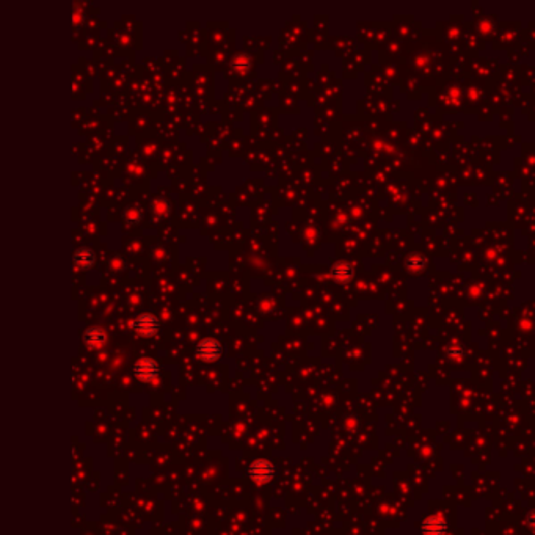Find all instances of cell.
Returning a JSON list of instances; mask_svg holds the SVG:
<instances>
[{
  "label": "cell",
  "instance_id": "6da1fadb",
  "mask_svg": "<svg viewBox=\"0 0 535 535\" xmlns=\"http://www.w3.org/2000/svg\"><path fill=\"white\" fill-rule=\"evenodd\" d=\"M248 474L257 485H265L275 477V466L265 458H257L250 465Z\"/></svg>",
  "mask_w": 535,
  "mask_h": 535
},
{
  "label": "cell",
  "instance_id": "7a4b0ae2",
  "mask_svg": "<svg viewBox=\"0 0 535 535\" xmlns=\"http://www.w3.org/2000/svg\"><path fill=\"white\" fill-rule=\"evenodd\" d=\"M221 353H223V347H221V344L214 338L202 339L195 348V356L199 361H204V363L217 361L221 356Z\"/></svg>",
  "mask_w": 535,
  "mask_h": 535
},
{
  "label": "cell",
  "instance_id": "3957f363",
  "mask_svg": "<svg viewBox=\"0 0 535 535\" xmlns=\"http://www.w3.org/2000/svg\"><path fill=\"white\" fill-rule=\"evenodd\" d=\"M132 371H134V375L137 380H140L143 383H151L159 377L160 367H159L157 361L144 356V358H140L138 361H135Z\"/></svg>",
  "mask_w": 535,
  "mask_h": 535
},
{
  "label": "cell",
  "instance_id": "277c9868",
  "mask_svg": "<svg viewBox=\"0 0 535 535\" xmlns=\"http://www.w3.org/2000/svg\"><path fill=\"white\" fill-rule=\"evenodd\" d=\"M131 328L134 331H137L140 336L147 338V336H154L157 333L159 328H160V322L154 314H151V312H144V314L138 316L137 319H134L131 322Z\"/></svg>",
  "mask_w": 535,
  "mask_h": 535
},
{
  "label": "cell",
  "instance_id": "5b68a950",
  "mask_svg": "<svg viewBox=\"0 0 535 535\" xmlns=\"http://www.w3.org/2000/svg\"><path fill=\"white\" fill-rule=\"evenodd\" d=\"M83 342H85L86 347L96 350V348H101V347L105 345V342H107V335H105V331H104L102 328H99V326H91V328L85 330V333H83Z\"/></svg>",
  "mask_w": 535,
  "mask_h": 535
},
{
  "label": "cell",
  "instance_id": "8992f818",
  "mask_svg": "<svg viewBox=\"0 0 535 535\" xmlns=\"http://www.w3.org/2000/svg\"><path fill=\"white\" fill-rule=\"evenodd\" d=\"M74 265H76L77 269H82V270H86V269H91L96 261V256L93 253V250L90 248H79L76 253H74Z\"/></svg>",
  "mask_w": 535,
  "mask_h": 535
},
{
  "label": "cell",
  "instance_id": "52a82bcc",
  "mask_svg": "<svg viewBox=\"0 0 535 535\" xmlns=\"http://www.w3.org/2000/svg\"><path fill=\"white\" fill-rule=\"evenodd\" d=\"M151 211L153 214L157 217V218H163L167 217L171 211V206H170V201L165 199V198H156L153 202H151Z\"/></svg>",
  "mask_w": 535,
  "mask_h": 535
},
{
  "label": "cell",
  "instance_id": "ba28073f",
  "mask_svg": "<svg viewBox=\"0 0 535 535\" xmlns=\"http://www.w3.org/2000/svg\"><path fill=\"white\" fill-rule=\"evenodd\" d=\"M232 66L237 72H247L251 66V58L248 53H237L232 58Z\"/></svg>",
  "mask_w": 535,
  "mask_h": 535
},
{
  "label": "cell",
  "instance_id": "9c48e42d",
  "mask_svg": "<svg viewBox=\"0 0 535 535\" xmlns=\"http://www.w3.org/2000/svg\"><path fill=\"white\" fill-rule=\"evenodd\" d=\"M331 275H333L335 280L338 281H347L350 276V269L347 264H336L333 270H331Z\"/></svg>",
  "mask_w": 535,
  "mask_h": 535
},
{
  "label": "cell",
  "instance_id": "30bf717a",
  "mask_svg": "<svg viewBox=\"0 0 535 535\" xmlns=\"http://www.w3.org/2000/svg\"><path fill=\"white\" fill-rule=\"evenodd\" d=\"M141 211L138 207H129L126 212H124V220L129 221V223H137V221L141 220Z\"/></svg>",
  "mask_w": 535,
  "mask_h": 535
},
{
  "label": "cell",
  "instance_id": "8fae6325",
  "mask_svg": "<svg viewBox=\"0 0 535 535\" xmlns=\"http://www.w3.org/2000/svg\"><path fill=\"white\" fill-rule=\"evenodd\" d=\"M110 267H112L113 270H121L124 267V261L121 259L120 256H116V257H113L112 261H110Z\"/></svg>",
  "mask_w": 535,
  "mask_h": 535
}]
</instances>
